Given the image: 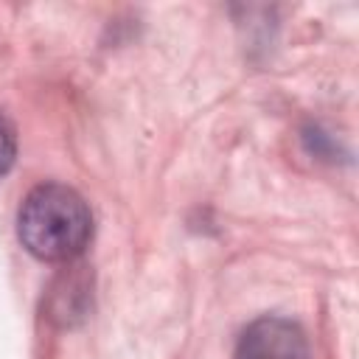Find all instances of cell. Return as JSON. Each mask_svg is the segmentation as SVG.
<instances>
[{
	"label": "cell",
	"mask_w": 359,
	"mask_h": 359,
	"mask_svg": "<svg viewBox=\"0 0 359 359\" xmlns=\"http://www.w3.org/2000/svg\"><path fill=\"white\" fill-rule=\"evenodd\" d=\"M17 233L22 247L39 261H70L87 247L93 236V216L73 188L45 182L22 199Z\"/></svg>",
	"instance_id": "1"
},
{
	"label": "cell",
	"mask_w": 359,
	"mask_h": 359,
	"mask_svg": "<svg viewBox=\"0 0 359 359\" xmlns=\"http://www.w3.org/2000/svg\"><path fill=\"white\" fill-rule=\"evenodd\" d=\"M236 359H309V342L292 320L261 317L241 334Z\"/></svg>",
	"instance_id": "2"
},
{
	"label": "cell",
	"mask_w": 359,
	"mask_h": 359,
	"mask_svg": "<svg viewBox=\"0 0 359 359\" xmlns=\"http://www.w3.org/2000/svg\"><path fill=\"white\" fill-rule=\"evenodd\" d=\"M14 157H17V137L11 123L0 115V177L8 174V168L14 165Z\"/></svg>",
	"instance_id": "3"
}]
</instances>
